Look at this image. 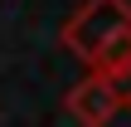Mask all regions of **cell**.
Listing matches in <instances>:
<instances>
[{
	"label": "cell",
	"mask_w": 131,
	"mask_h": 127,
	"mask_svg": "<svg viewBox=\"0 0 131 127\" xmlns=\"http://www.w3.org/2000/svg\"><path fill=\"white\" fill-rule=\"evenodd\" d=\"M88 69H92V73H107V78H117V83L131 78V24H126V29H117V34L92 54Z\"/></svg>",
	"instance_id": "3"
},
{
	"label": "cell",
	"mask_w": 131,
	"mask_h": 127,
	"mask_svg": "<svg viewBox=\"0 0 131 127\" xmlns=\"http://www.w3.org/2000/svg\"><path fill=\"white\" fill-rule=\"evenodd\" d=\"M63 108H68L73 122H83V127H107L122 113V83L107 78V73H88V78H78L68 88Z\"/></svg>",
	"instance_id": "2"
},
{
	"label": "cell",
	"mask_w": 131,
	"mask_h": 127,
	"mask_svg": "<svg viewBox=\"0 0 131 127\" xmlns=\"http://www.w3.org/2000/svg\"><path fill=\"white\" fill-rule=\"evenodd\" d=\"M126 24H131V0H83V5L63 20L58 39H63V49H68L73 59L92 64V54H97L117 29H126Z\"/></svg>",
	"instance_id": "1"
},
{
	"label": "cell",
	"mask_w": 131,
	"mask_h": 127,
	"mask_svg": "<svg viewBox=\"0 0 131 127\" xmlns=\"http://www.w3.org/2000/svg\"><path fill=\"white\" fill-rule=\"evenodd\" d=\"M122 108H126V113H131V88H126V93H122Z\"/></svg>",
	"instance_id": "4"
}]
</instances>
